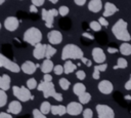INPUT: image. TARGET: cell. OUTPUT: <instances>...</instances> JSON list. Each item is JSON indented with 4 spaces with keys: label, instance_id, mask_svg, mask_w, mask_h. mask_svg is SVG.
Wrapping results in <instances>:
<instances>
[{
    "label": "cell",
    "instance_id": "cell-19",
    "mask_svg": "<svg viewBox=\"0 0 131 118\" xmlns=\"http://www.w3.org/2000/svg\"><path fill=\"white\" fill-rule=\"evenodd\" d=\"M10 77L7 74H3L0 76V88L3 90H8L10 88Z\"/></svg>",
    "mask_w": 131,
    "mask_h": 118
},
{
    "label": "cell",
    "instance_id": "cell-6",
    "mask_svg": "<svg viewBox=\"0 0 131 118\" xmlns=\"http://www.w3.org/2000/svg\"><path fill=\"white\" fill-rule=\"evenodd\" d=\"M0 68H5L12 73H18L21 71V68L15 62L9 60L2 53H0Z\"/></svg>",
    "mask_w": 131,
    "mask_h": 118
},
{
    "label": "cell",
    "instance_id": "cell-52",
    "mask_svg": "<svg viewBox=\"0 0 131 118\" xmlns=\"http://www.w3.org/2000/svg\"><path fill=\"white\" fill-rule=\"evenodd\" d=\"M5 1H7V0H0V5H2V4L5 2Z\"/></svg>",
    "mask_w": 131,
    "mask_h": 118
},
{
    "label": "cell",
    "instance_id": "cell-39",
    "mask_svg": "<svg viewBox=\"0 0 131 118\" xmlns=\"http://www.w3.org/2000/svg\"><path fill=\"white\" fill-rule=\"evenodd\" d=\"M98 22L100 23V25H101L102 27H107V26H108V22L105 19V16H103V15L98 18Z\"/></svg>",
    "mask_w": 131,
    "mask_h": 118
},
{
    "label": "cell",
    "instance_id": "cell-12",
    "mask_svg": "<svg viewBox=\"0 0 131 118\" xmlns=\"http://www.w3.org/2000/svg\"><path fill=\"white\" fill-rule=\"evenodd\" d=\"M97 88L102 94H111L114 90V85L110 80H101L98 83Z\"/></svg>",
    "mask_w": 131,
    "mask_h": 118
},
{
    "label": "cell",
    "instance_id": "cell-9",
    "mask_svg": "<svg viewBox=\"0 0 131 118\" xmlns=\"http://www.w3.org/2000/svg\"><path fill=\"white\" fill-rule=\"evenodd\" d=\"M83 110V104H81L80 102H71L67 106V113L72 116H77L81 114Z\"/></svg>",
    "mask_w": 131,
    "mask_h": 118
},
{
    "label": "cell",
    "instance_id": "cell-13",
    "mask_svg": "<svg viewBox=\"0 0 131 118\" xmlns=\"http://www.w3.org/2000/svg\"><path fill=\"white\" fill-rule=\"evenodd\" d=\"M46 46H47V44H41V42L36 44L34 47V50H33V56L36 60L44 58L45 53H46Z\"/></svg>",
    "mask_w": 131,
    "mask_h": 118
},
{
    "label": "cell",
    "instance_id": "cell-20",
    "mask_svg": "<svg viewBox=\"0 0 131 118\" xmlns=\"http://www.w3.org/2000/svg\"><path fill=\"white\" fill-rule=\"evenodd\" d=\"M54 69V65H53V62L50 61V58H46L43 61L42 63V66H41V72L42 73H50L51 71H53Z\"/></svg>",
    "mask_w": 131,
    "mask_h": 118
},
{
    "label": "cell",
    "instance_id": "cell-23",
    "mask_svg": "<svg viewBox=\"0 0 131 118\" xmlns=\"http://www.w3.org/2000/svg\"><path fill=\"white\" fill-rule=\"evenodd\" d=\"M63 69H64V73L66 74H71L73 73L76 69H77V66L72 62V61H64V65H63Z\"/></svg>",
    "mask_w": 131,
    "mask_h": 118
},
{
    "label": "cell",
    "instance_id": "cell-21",
    "mask_svg": "<svg viewBox=\"0 0 131 118\" xmlns=\"http://www.w3.org/2000/svg\"><path fill=\"white\" fill-rule=\"evenodd\" d=\"M67 113V107L63 105H53L51 106V114L62 116Z\"/></svg>",
    "mask_w": 131,
    "mask_h": 118
},
{
    "label": "cell",
    "instance_id": "cell-8",
    "mask_svg": "<svg viewBox=\"0 0 131 118\" xmlns=\"http://www.w3.org/2000/svg\"><path fill=\"white\" fill-rule=\"evenodd\" d=\"M96 112L99 118H114L115 117L114 110L107 105H103V104L96 105Z\"/></svg>",
    "mask_w": 131,
    "mask_h": 118
},
{
    "label": "cell",
    "instance_id": "cell-30",
    "mask_svg": "<svg viewBox=\"0 0 131 118\" xmlns=\"http://www.w3.org/2000/svg\"><path fill=\"white\" fill-rule=\"evenodd\" d=\"M26 85H27L28 88H30V89L32 90V89L37 88V86H38V82H37V80H36L35 78H30V79L27 80Z\"/></svg>",
    "mask_w": 131,
    "mask_h": 118
},
{
    "label": "cell",
    "instance_id": "cell-51",
    "mask_svg": "<svg viewBox=\"0 0 131 118\" xmlns=\"http://www.w3.org/2000/svg\"><path fill=\"white\" fill-rule=\"evenodd\" d=\"M125 99H126V100H131V96H130V95H126Z\"/></svg>",
    "mask_w": 131,
    "mask_h": 118
},
{
    "label": "cell",
    "instance_id": "cell-43",
    "mask_svg": "<svg viewBox=\"0 0 131 118\" xmlns=\"http://www.w3.org/2000/svg\"><path fill=\"white\" fill-rule=\"evenodd\" d=\"M43 80L44 81H52V76L50 75V73H45L43 76Z\"/></svg>",
    "mask_w": 131,
    "mask_h": 118
},
{
    "label": "cell",
    "instance_id": "cell-33",
    "mask_svg": "<svg viewBox=\"0 0 131 118\" xmlns=\"http://www.w3.org/2000/svg\"><path fill=\"white\" fill-rule=\"evenodd\" d=\"M58 12H59V15H61V16H66V15L69 14L70 9H69L68 6H66V5H61V6L58 8Z\"/></svg>",
    "mask_w": 131,
    "mask_h": 118
},
{
    "label": "cell",
    "instance_id": "cell-25",
    "mask_svg": "<svg viewBox=\"0 0 131 118\" xmlns=\"http://www.w3.org/2000/svg\"><path fill=\"white\" fill-rule=\"evenodd\" d=\"M78 99H79V102H80L81 104L86 105V104H88V103L90 102V100H91V94H90L89 92L85 91V92H83L82 94H80V95L78 96Z\"/></svg>",
    "mask_w": 131,
    "mask_h": 118
},
{
    "label": "cell",
    "instance_id": "cell-50",
    "mask_svg": "<svg viewBox=\"0 0 131 118\" xmlns=\"http://www.w3.org/2000/svg\"><path fill=\"white\" fill-rule=\"evenodd\" d=\"M49 2H51V3H53V4H55V3H57L58 2V0H48Z\"/></svg>",
    "mask_w": 131,
    "mask_h": 118
},
{
    "label": "cell",
    "instance_id": "cell-24",
    "mask_svg": "<svg viewBox=\"0 0 131 118\" xmlns=\"http://www.w3.org/2000/svg\"><path fill=\"white\" fill-rule=\"evenodd\" d=\"M119 50L123 55H130L131 54V44H129L128 42H124L120 45Z\"/></svg>",
    "mask_w": 131,
    "mask_h": 118
},
{
    "label": "cell",
    "instance_id": "cell-34",
    "mask_svg": "<svg viewBox=\"0 0 131 118\" xmlns=\"http://www.w3.org/2000/svg\"><path fill=\"white\" fill-rule=\"evenodd\" d=\"M32 114H33V117H35V118H45L46 117V115L43 114L40 109H34Z\"/></svg>",
    "mask_w": 131,
    "mask_h": 118
},
{
    "label": "cell",
    "instance_id": "cell-31",
    "mask_svg": "<svg viewBox=\"0 0 131 118\" xmlns=\"http://www.w3.org/2000/svg\"><path fill=\"white\" fill-rule=\"evenodd\" d=\"M89 27H90V29H91V30H93L94 32H98V31H100V30H101V27H102V26L100 25V23H99V22L92 21V22H90Z\"/></svg>",
    "mask_w": 131,
    "mask_h": 118
},
{
    "label": "cell",
    "instance_id": "cell-22",
    "mask_svg": "<svg viewBox=\"0 0 131 118\" xmlns=\"http://www.w3.org/2000/svg\"><path fill=\"white\" fill-rule=\"evenodd\" d=\"M85 91H86V86H85L83 83L78 82V83H75V84H74V86H73V92H74L77 96H79L80 94H82V93L85 92Z\"/></svg>",
    "mask_w": 131,
    "mask_h": 118
},
{
    "label": "cell",
    "instance_id": "cell-10",
    "mask_svg": "<svg viewBox=\"0 0 131 118\" xmlns=\"http://www.w3.org/2000/svg\"><path fill=\"white\" fill-rule=\"evenodd\" d=\"M47 39L50 44L57 45L62 42V34L57 30H51L47 34Z\"/></svg>",
    "mask_w": 131,
    "mask_h": 118
},
{
    "label": "cell",
    "instance_id": "cell-17",
    "mask_svg": "<svg viewBox=\"0 0 131 118\" xmlns=\"http://www.w3.org/2000/svg\"><path fill=\"white\" fill-rule=\"evenodd\" d=\"M118 11V7L111 2H106L104 4V10H103V16L107 17V16H112L114 15L116 12Z\"/></svg>",
    "mask_w": 131,
    "mask_h": 118
},
{
    "label": "cell",
    "instance_id": "cell-26",
    "mask_svg": "<svg viewBox=\"0 0 131 118\" xmlns=\"http://www.w3.org/2000/svg\"><path fill=\"white\" fill-rule=\"evenodd\" d=\"M51 106H52V105H50L49 102L45 101V102H43V103L40 105V110H41V112H42L43 114L47 115L49 112H51Z\"/></svg>",
    "mask_w": 131,
    "mask_h": 118
},
{
    "label": "cell",
    "instance_id": "cell-41",
    "mask_svg": "<svg viewBox=\"0 0 131 118\" xmlns=\"http://www.w3.org/2000/svg\"><path fill=\"white\" fill-rule=\"evenodd\" d=\"M31 2H32V4H34V5L39 7V6H42L44 4L45 0H31Z\"/></svg>",
    "mask_w": 131,
    "mask_h": 118
},
{
    "label": "cell",
    "instance_id": "cell-14",
    "mask_svg": "<svg viewBox=\"0 0 131 118\" xmlns=\"http://www.w3.org/2000/svg\"><path fill=\"white\" fill-rule=\"evenodd\" d=\"M92 57H93V61L97 64H102L106 60L105 53L100 47H94L92 49Z\"/></svg>",
    "mask_w": 131,
    "mask_h": 118
},
{
    "label": "cell",
    "instance_id": "cell-5",
    "mask_svg": "<svg viewBox=\"0 0 131 118\" xmlns=\"http://www.w3.org/2000/svg\"><path fill=\"white\" fill-rule=\"evenodd\" d=\"M31 89L25 86H16L14 85L12 87V93L13 95L20 102H28L30 100H34V95L31 94Z\"/></svg>",
    "mask_w": 131,
    "mask_h": 118
},
{
    "label": "cell",
    "instance_id": "cell-15",
    "mask_svg": "<svg viewBox=\"0 0 131 118\" xmlns=\"http://www.w3.org/2000/svg\"><path fill=\"white\" fill-rule=\"evenodd\" d=\"M38 67H39V65L33 63L32 61H26V62L20 66L21 71H23L25 74H27V75H32V74H34V73L36 72V69H37Z\"/></svg>",
    "mask_w": 131,
    "mask_h": 118
},
{
    "label": "cell",
    "instance_id": "cell-2",
    "mask_svg": "<svg viewBox=\"0 0 131 118\" xmlns=\"http://www.w3.org/2000/svg\"><path fill=\"white\" fill-rule=\"evenodd\" d=\"M37 89L39 91H42L43 92V95L45 99L47 97H53L54 100H56L57 102H61L62 101V94L57 92L55 90V87H54V84L52 83V81H42L38 84L37 86Z\"/></svg>",
    "mask_w": 131,
    "mask_h": 118
},
{
    "label": "cell",
    "instance_id": "cell-16",
    "mask_svg": "<svg viewBox=\"0 0 131 118\" xmlns=\"http://www.w3.org/2000/svg\"><path fill=\"white\" fill-rule=\"evenodd\" d=\"M21 104H20V101H11L8 105V109H7V112H9L10 114L12 115H17L21 112Z\"/></svg>",
    "mask_w": 131,
    "mask_h": 118
},
{
    "label": "cell",
    "instance_id": "cell-40",
    "mask_svg": "<svg viewBox=\"0 0 131 118\" xmlns=\"http://www.w3.org/2000/svg\"><path fill=\"white\" fill-rule=\"evenodd\" d=\"M92 77H93V79H95V80L99 79V77H100V71H99L98 69L94 68V71H93V73H92Z\"/></svg>",
    "mask_w": 131,
    "mask_h": 118
},
{
    "label": "cell",
    "instance_id": "cell-7",
    "mask_svg": "<svg viewBox=\"0 0 131 118\" xmlns=\"http://www.w3.org/2000/svg\"><path fill=\"white\" fill-rule=\"evenodd\" d=\"M57 14H59L58 10L55 9V8H51L49 10L43 8L41 10V16H42V19L44 21L45 23V26L47 28H52L53 27V18L55 16H57Z\"/></svg>",
    "mask_w": 131,
    "mask_h": 118
},
{
    "label": "cell",
    "instance_id": "cell-28",
    "mask_svg": "<svg viewBox=\"0 0 131 118\" xmlns=\"http://www.w3.org/2000/svg\"><path fill=\"white\" fill-rule=\"evenodd\" d=\"M58 84L60 86V88L62 90H68L70 88V85H71V82L67 79V78H60L59 81H58Z\"/></svg>",
    "mask_w": 131,
    "mask_h": 118
},
{
    "label": "cell",
    "instance_id": "cell-3",
    "mask_svg": "<svg viewBox=\"0 0 131 118\" xmlns=\"http://www.w3.org/2000/svg\"><path fill=\"white\" fill-rule=\"evenodd\" d=\"M84 56L83 50L76 44L69 43L63 46L61 50V60H81Z\"/></svg>",
    "mask_w": 131,
    "mask_h": 118
},
{
    "label": "cell",
    "instance_id": "cell-1",
    "mask_svg": "<svg viewBox=\"0 0 131 118\" xmlns=\"http://www.w3.org/2000/svg\"><path fill=\"white\" fill-rule=\"evenodd\" d=\"M127 28H128V24L123 18H119L114 24V26L112 28V32L118 40H121L124 42H129L131 40V35Z\"/></svg>",
    "mask_w": 131,
    "mask_h": 118
},
{
    "label": "cell",
    "instance_id": "cell-27",
    "mask_svg": "<svg viewBox=\"0 0 131 118\" xmlns=\"http://www.w3.org/2000/svg\"><path fill=\"white\" fill-rule=\"evenodd\" d=\"M56 52V49L52 46V44H47L46 46V53H45V57L46 58H51Z\"/></svg>",
    "mask_w": 131,
    "mask_h": 118
},
{
    "label": "cell",
    "instance_id": "cell-45",
    "mask_svg": "<svg viewBox=\"0 0 131 118\" xmlns=\"http://www.w3.org/2000/svg\"><path fill=\"white\" fill-rule=\"evenodd\" d=\"M82 36H83V37H85V38H87V39H90V40H93V39H94V36H93V35H91L90 33H87V32L82 33Z\"/></svg>",
    "mask_w": 131,
    "mask_h": 118
},
{
    "label": "cell",
    "instance_id": "cell-53",
    "mask_svg": "<svg viewBox=\"0 0 131 118\" xmlns=\"http://www.w3.org/2000/svg\"><path fill=\"white\" fill-rule=\"evenodd\" d=\"M0 29H1V23H0Z\"/></svg>",
    "mask_w": 131,
    "mask_h": 118
},
{
    "label": "cell",
    "instance_id": "cell-18",
    "mask_svg": "<svg viewBox=\"0 0 131 118\" xmlns=\"http://www.w3.org/2000/svg\"><path fill=\"white\" fill-rule=\"evenodd\" d=\"M101 8H102L101 0H90L88 3V9L93 13L99 12Z\"/></svg>",
    "mask_w": 131,
    "mask_h": 118
},
{
    "label": "cell",
    "instance_id": "cell-35",
    "mask_svg": "<svg viewBox=\"0 0 131 118\" xmlns=\"http://www.w3.org/2000/svg\"><path fill=\"white\" fill-rule=\"evenodd\" d=\"M53 72H54L56 75H61L62 73H64V69H63V66H61V65H56V66H54Z\"/></svg>",
    "mask_w": 131,
    "mask_h": 118
},
{
    "label": "cell",
    "instance_id": "cell-54",
    "mask_svg": "<svg viewBox=\"0 0 131 118\" xmlns=\"http://www.w3.org/2000/svg\"><path fill=\"white\" fill-rule=\"evenodd\" d=\"M130 80H131V74H130Z\"/></svg>",
    "mask_w": 131,
    "mask_h": 118
},
{
    "label": "cell",
    "instance_id": "cell-46",
    "mask_svg": "<svg viewBox=\"0 0 131 118\" xmlns=\"http://www.w3.org/2000/svg\"><path fill=\"white\" fill-rule=\"evenodd\" d=\"M86 1H87V0H74L75 4L78 5V6H83V5L86 3Z\"/></svg>",
    "mask_w": 131,
    "mask_h": 118
},
{
    "label": "cell",
    "instance_id": "cell-29",
    "mask_svg": "<svg viewBox=\"0 0 131 118\" xmlns=\"http://www.w3.org/2000/svg\"><path fill=\"white\" fill-rule=\"evenodd\" d=\"M7 104V93L6 90L0 88V108L4 107Z\"/></svg>",
    "mask_w": 131,
    "mask_h": 118
},
{
    "label": "cell",
    "instance_id": "cell-4",
    "mask_svg": "<svg viewBox=\"0 0 131 118\" xmlns=\"http://www.w3.org/2000/svg\"><path fill=\"white\" fill-rule=\"evenodd\" d=\"M23 39H24L25 42L31 44L32 46H35L36 44L41 42V40H42V32L36 27H30L25 31Z\"/></svg>",
    "mask_w": 131,
    "mask_h": 118
},
{
    "label": "cell",
    "instance_id": "cell-37",
    "mask_svg": "<svg viewBox=\"0 0 131 118\" xmlns=\"http://www.w3.org/2000/svg\"><path fill=\"white\" fill-rule=\"evenodd\" d=\"M76 77L79 79V80H84L86 78V74L83 70H79L76 72Z\"/></svg>",
    "mask_w": 131,
    "mask_h": 118
},
{
    "label": "cell",
    "instance_id": "cell-32",
    "mask_svg": "<svg viewBox=\"0 0 131 118\" xmlns=\"http://www.w3.org/2000/svg\"><path fill=\"white\" fill-rule=\"evenodd\" d=\"M117 66L119 69H125L128 67V62L124 57H119L117 60Z\"/></svg>",
    "mask_w": 131,
    "mask_h": 118
},
{
    "label": "cell",
    "instance_id": "cell-11",
    "mask_svg": "<svg viewBox=\"0 0 131 118\" xmlns=\"http://www.w3.org/2000/svg\"><path fill=\"white\" fill-rule=\"evenodd\" d=\"M19 26V22L15 16H7L4 19V28L9 32H14Z\"/></svg>",
    "mask_w": 131,
    "mask_h": 118
},
{
    "label": "cell",
    "instance_id": "cell-48",
    "mask_svg": "<svg viewBox=\"0 0 131 118\" xmlns=\"http://www.w3.org/2000/svg\"><path fill=\"white\" fill-rule=\"evenodd\" d=\"M125 88H126L127 90H131V80H130V79L125 83Z\"/></svg>",
    "mask_w": 131,
    "mask_h": 118
},
{
    "label": "cell",
    "instance_id": "cell-38",
    "mask_svg": "<svg viewBox=\"0 0 131 118\" xmlns=\"http://www.w3.org/2000/svg\"><path fill=\"white\" fill-rule=\"evenodd\" d=\"M94 68L98 69L100 72H104V71L106 70V68H107V65H106L105 63H102V64H98V65H97V66H95Z\"/></svg>",
    "mask_w": 131,
    "mask_h": 118
},
{
    "label": "cell",
    "instance_id": "cell-44",
    "mask_svg": "<svg viewBox=\"0 0 131 118\" xmlns=\"http://www.w3.org/2000/svg\"><path fill=\"white\" fill-rule=\"evenodd\" d=\"M30 12H32V13H37V12H38V6H36V5H34V4H31V6H30Z\"/></svg>",
    "mask_w": 131,
    "mask_h": 118
},
{
    "label": "cell",
    "instance_id": "cell-42",
    "mask_svg": "<svg viewBox=\"0 0 131 118\" xmlns=\"http://www.w3.org/2000/svg\"><path fill=\"white\" fill-rule=\"evenodd\" d=\"M0 118H12V114H10L9 112H1Z\"/></svg>",
    "mask_w": 131,
    "mask_h": 118
},
{
    "label": "cell",
    "instance_id": "cell-36",
    "mask_svg": "<svg viewBox=\"0 0 131 118\" xmlns=\"http://www.w3.org/2000/svg\"><path fill=\"white\" fill-rule=\"evenodd\" d=\"M92 116H93V112L90 108H87V109L83 110V117L84 118H92Z\"/></svg>",
    "mask_w": 131,
    "mask_h": 118
},
{
    "label": "cell",
    "instance_id": "cell-49",
    "mask_svg": "<svg viewBox=\"0 0 131 118\" xmlns=\"http://www.w3.org/2000/svg\"><path fill=\"white\" fill-rule=\"evenodd\" d=\"M88 61H89V60H88V58H86L85 56H83V57L81 58V62H82L83 64H85V65H86V64L88 63Z\"/></svg>",
    "mask_w": 131,
    "mask_h": 118
},
{
    "label": "cell",
    "instance_id": "cell-47",
    "mask_svg": "<svg viewBox=\"0 0 131 118\" xmlns=\"http://www.w3.org/2000/svg\"><path fill=\"white\" fill-rule=\"evenodd\" d=\"M119 50L118 48H115V47H107V52L110 53H117Z\"/></svg>",
    "mask_w": 131,
    "mask_h": 118
}]
</instances>
